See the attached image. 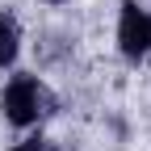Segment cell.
Segmentation results:
<instances>
[{
  "label": "cell",
  "mask_w": 151,
  "mask_h": 151,
  "mask_svg": "<svg viewBox=\"0 0 151 151\" xmlns=\"http://www.w3.org/2000/svg\"><path fill=\"white\" fill-rule=\"evenodd\" d=\"M147 25H151V17H147Z\"/></svg>",
  "instance_id": "cell-5"
},
{
  "label": "cell",
  "mask_w": 151,
  "mask_h": 151,
  "mask_svg": "<svg viewBox=\"0 0 151 151\" xmlns=\"http://www.w3.org/2000/svg\"><path fill=\"white\" fill-rule=\"evenodd\" d=\"M17 151H55V147H50V143H42V139H29V143L17 147Z\"/></svg>",
  "instance_id": "cell-4"
},
{
  "label": "cell",
  "mask_w": 151,
  "mask_h": 151,
  "mask_svg": "<svg viewBox=\"0 0 151 151\" xmlns=\"http://www.w3.org/2000/svg\"><path fill=\"white\" fill-rule=\"evenodd\" d=\"M0 105H4V118H9L13 126H29V122H38V118L46 113L50 97H46V88L38 84L34 76H13Z\"/></svg>",
  "instance_id": "cell-1"
},
{
  "label": "cell",
  "mask_w": 151,
  "mask_h": 151,
  "mask_svg": "<svg viewBox=\"0 0 151 151\" xmlns=\"http://www.w3.org/2000/svg\"><path fill=\"white\" fill-rule=\"evenodd\" d=\"M17 42H21L17 21H13V17H0V67H9L17 59Z\"/></svg>",
  "instance_id": "cell-3"
},
{
  "label": "cell",
  "mask_w": 151,
  "mask_h": 151,
  "mask_svg": "<svg viewBox=\"0 0 151 151\" xmlns=\"http://www.w3.org/2000/svg\"><path fill=\"white\" fill-rule=\"evenodd\" d=\"M118 46L126 59H143L151 50V25H147V13L130 0L122 4V21H118Z\"/></svg>",
  "instance_id": "cell-2"
}]
</instances>
